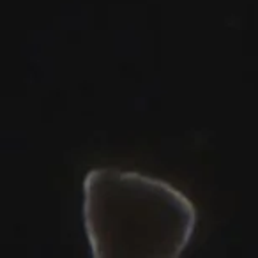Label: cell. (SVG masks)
Wrapping results in <instances>:
<instances>
[{"mask_svg": "<svg viewBox=\"0 0 258 258\" xmlns=\"http://www.w3.org/2000/svg\"><path fill=\"white\" fill-rule=\"evenodd\" d=\"M82 189L83 226L96 258H177L195 235L197 207L163 179L96 166Z\"/></svg>", "mask_w": 258, "mask_h": 258, "instance_id": "obj_1", "label": "cell"}]
</instances>
